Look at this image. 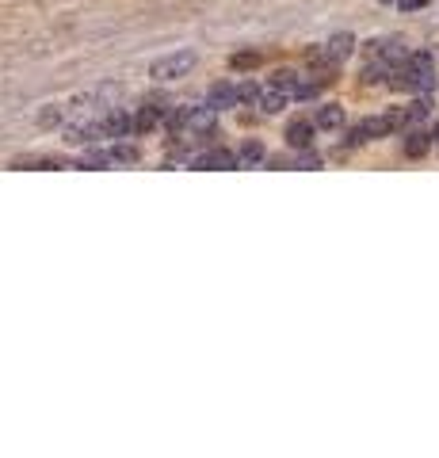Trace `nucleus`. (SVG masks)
Returning <instances> with one entry per match:
<instances>
[{
  "label": "nucleus",
  "instance_id": "1",
  "mask_svg": "<svg viewBox=\"0 0 439 458\" xmlns=\"http://www.w3.org/2000/svg\"><path fill=\"white\" fill-rule=\"evenodd\" d=\"M191 66H195V54H168V57H161V61H153L150 73L157 77V81H176V77H183Z\"/></svg>",
  "mask_w": 439,
  "mask_h": 458
},
{
  "label": "nucleus",
  "instance_id": "2",
  "mask_svg": "<svg viewBox=\"0 0 439 458\" xmlns=\"http://www.w3.org/2000/svg\"><path fill=\"white\" fill-rule=\"evenodd\" d=\"M309 141H314V123H306V119H294V123L287 126V146L306 149Z\"/></svg>",
  "mask_w": 439,
  "mask_h": 458
},
{
  "label": "nucleus",
  "instance_id": "3",
  "mask_svg": "<svg viewBox=\"0 0 439 458\" xmlns=\"http://www.w3.org/2000/svg\"><path fill=\"white\" fill-rule=\"evenodd\" d=\"M100 130H103V138H126V134H130V119H126L123 111H111L100 123Z\"/></svg>",
  "mask_w": 439,
  "mask_h": 458
},
{
  "label": "nucleus",
  "instance_id": "4",
  "mask_svg": "<svg viewBox=\"0 0 439 458\" xmlns=\"http://www.w3.org/2000/svg\"><path fill=\"white\" fill-rule=\"evenodd\" d=\"M321 130H336L340 123H344V111H340L336 103H325V107H317V119H314Z\"/></svg>",
  "mask_w": 439,
  "mask_h": 458
},
{
  "label": "nucleus",
  "instance_id": "5",
  "mask_svg": "<svg viewBox=\"0 0 439 458\" xmlns=\"http://www.w3.org/2000/svg\"><path fill=\"white\" fill-rule=\"evenodd\" d=\"M195 164H199V168H233V164H237V157L225 153V149H214V153H203Z\"/></svg>",
  "mask_w": 439,
  "mask_h": 458
},
{
  "label": "nucleus",
  "instance_id": "6",
  "mask_svg": "<svg viewBox=\"0 0 439 458\" xmlns=\"http://www.w3.org/2000/svg\"><path fill=\"white\" fill-rule=\"evenodd\" d=\"M187 126L191 130H210V126H214V107H191Z\"/></svg>",
  "mask_w": 439,
  "mask_h": 458
},
{
  "label": "nucleus",
  "instance_id": "7",
  "mask_svg": "<svg viewBox=\"0 0 439 458\" xmlns=\"http://www.w3.org/2000/svg\"><path fill=\"white\" fill-rule=\"evenodd\" d=\"M351 50H356V39H351V34H332L329 39V54L336 57V61H344Z\"/></svg>",
  "mask_w": 439,
  "mask_h": 458
},
{
  "label": "nucleus",
  "instance_id": "8",
  "mask_svg": "<svg viewBox=\"0 0 439 458\" xmlns=\"http://www.w3.org/2000/svg\"><path fill=\"white\" fill-rule=\"evenodd\" d=\"M283 103H287V96H283L279 88L260 92V111H264V114H279V111H283Z\"/></svg>",
  "mask_w": 439,
  "mask_h": 458
},
{
  "label": "nucleus",
  "instance_id": "9",
  "mask_svg": "<svg viewBox=\"0 0 439 458\" xmlns=\"http://www.w3.org/2000/svg\"><path fill=\"white\" fill-rule=\"evenodd\" d=\"M260 61H264V57L252 54V50H245V54H233V57H229V66L237 69V73H249V69H256Z\"/></svg>",
  "mask_w": 439,
  "mask_h": 458
},
{
  "label": "nucleus",
  "instance_id": "10",
  "mask_svg": "<svg viewBox=\"0 0 439 458\" xmlns=\"http://www.w3.org/2000/svg\"><path fill=\"white\" fill-rule=\"evenodd\" d=\"M237 161L241 164H260V161H264V146H260V141H245L241 153H237Z\"/></svg>",
  "mask_w": 439,
  "mask_h": 458
},
{
  "label": "nucleus",
  "instance_id": "11",
  "mask_svg": "<svg viewBox=\"0 0 439 458\" xmlns=\"http://www.w3.org/2000/svg\"><path fill=\"white\" fill-rule=\"evenodd\" d=\"M153 126H157V107H141L138 119H134V130H138V134H150Z\"/></svg>",
  "mask_w": 439,
  "mask_h": 458
},
{
  "label": "nucleus",
  "instance_id": "12",
  "mask_svg": "<svg viewBox=\"0 0 439 458\" xmlns=\"http://www.w3.org/2000/svg\"><path fill=\"white\" fill-rule=\"evenodd\" d=\"M428 146H431V138H428V134H420V130H416V134H409L405 153H409V157H424V153H428Z\"/></svg>",
  "mask_w": 439,
  "mask_h": 458
},
{
  "label": "nucleus",
  "instance_id": "13",
  "mask_svg": "<svg viewBox=\"0 0 439 458\" xmlns=\"http://www.w3.org/2000/svg\"><path fill=\"white\" fill-rule=\"evenodd\" d=\"M428 111H431L428 99H416V103H409L405 111H401V114H405V126H409V123H424V119H428Z\"/></svg>",
  "mask_w": 439,
  "mask_h": 458
},
{
  "label": "nucleus",
  "instance_id": "14",
  "mask_svg": "<svg viewBox=\"0 0 439 458\" xmlns=\"http://www.w3.org/2000/svg\"><path fill=\"white\" fill-rule=\"evenodd\" d=\"M210 99H214V103H241L237 88H229V84H218V88L210 92Z\"/></svg>",
  "mask_w": 439,
  "mask_h": 458
},
{
  "label": "nucleus",
  "instance_id": "15",
  "mask_svg": "<svg viewBox=\"0 0 439 458\" xmlns=\"http://www.w3.org/2000/svg\"><path fill=\"white\" fill-rule=\"evenodd\" d=\"M61 123V111L58 107H46V111L39 114V126H58Z\"/></svg>",
  "mask_w": 439,
  "mask_h": 458
},
{
  "label": "nucleus",
  "instance_id": "16",
  "mask_svg": "<svg viewBox=\"0 0 439 458\" xmlns=\"http://www.w3.org/2000/svg\"><path fill=\"white\" fill-rule=\"evenodd\" d=\"M237 99H241V103H252V99H260V88H256V84H241Z\"/></svg>",
  "mask_w": 439,
  "mask_h": 458
},
{
  "label": "nucleus",
  "instance_id": "17",
  "mask_svg": "<svg viewBox=\"0 0 439 458\" xmlns=\"http://www.w3.org/2000/svg\"><path fill=\"white\" fill-rule=\"evenodd\" d=\"M111 161H138V153H134V149H111Z\"/></svg>",
  "mask_w": 439,
  "mask_h": 458
},
{
  "label": "nucleus",
  "instance_id": "18",
  "mask_svg": "<svg viewBox=\"0 0 439 458\" xmlns=\"http://www.w3.org/2000/svg\"><path fill=\"white\" fill-rule=\"evenodd\" d=\"M405 12H416V8H424V4H431V0H398Z\"/></svg>",
  "mask_w": 439,
  "mask_h": 458
},
{
  "label": "nucleus",
  "instance_id": "19",
  "mask_svg": "<svg viewBox=\"0 0 439 458\" xmlns=\"http://www.w3.org/2000/svg\"><path fill=\"white\" fill-rule=\"evenodd\" d=\"M298 164H302V168H317V157H314V153H302Z\"/></svg>",
  "mask_w": 439,
  "mask_h": 458
},
{
  "label": "nucleus",
  "instance_id": "20",
  "mask_svg": "<svg viewBox=\"0 0 439 458\" xmlns=\"http://www.w3.org/2000/svg\"><path fill=\"white\" fill-rule=\"evenodd\" d=\"M378 4H398V0H378Z\"/></svg>",
  "mask_w": 439,
  "mask_h": 458
}]
</instances>
